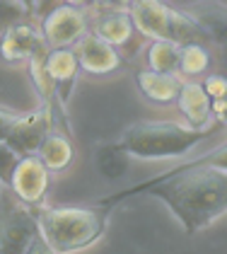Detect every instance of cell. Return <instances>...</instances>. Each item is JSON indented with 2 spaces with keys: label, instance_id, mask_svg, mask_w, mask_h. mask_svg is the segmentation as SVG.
Returning <instances> with one entry per match:
<instances>
[{
  "label": "cell",
  "instance_id": "cell-1",
  "mask_svg": "<svg viewBox=\"0 0 227 254\" xmlns=\"http://www.w3.org/2000/svg\"><path fill=\"white\" fill-rule=\"evenodd\" d=\"M135 194H150L162 198L171 208L189 235L208 228L213 220L225 215L227 208V175H225V145L203 155L193 162H186L167 175L152 177L148 182L118 191L104 201L102 206H109Z\"/></svg>",
  "mask_w": 227,
  "mask_h": 254
},
{
  "label": "cell",
  "instance_id": "cell-11",
  "mask_svg": "<svg viewBox=\"0 0 227 254\" xmlns=\"http://www.w3.org/2000/svg\"><path fill=\"white\" fill-rule=\"evenodd\" d=\"M46 73L54 82V90H56V97L60 104H65L70 95H73V87H75V80L80 75V65L77 59L73 54V49H56V51H49L46 54Z\"/></svg>",
  "mask_w": 227,
  "mask_h": 254
},
{
  "label": "cell",
  "instance_id": "cell-22",
  "mask_svg": "<svg viewBox=\"0 0 227 254\" xmlns=\"http://www.w3.org/2000/svg\"><path fill=\"white\" fill-rule=\"evenodd\" d=\"M19 114H15V112H10V109H2L0 107V140H5V136L10 133V128L17 124Z\"/></svg>",
  "mask_w": 227,
  "mask_h": 254
},
{
  "label": "cell",
  "instance_id": "cell-24",
  "mask_svg": "<svg viewBox=\"0 0 227 254\" xmlns=\"http://www.w3.org/2000/svg\"><path fill=\"white\" fill-rule=\"evenodd\" d=\"M210 114L220 119V124L225 121V99H218V102H210Z\"/></svg>",
  "mask_w": 227,
  "mask_h": 254
},
{
  "label": "cell",
  "instance_id": "cell-7",
  "mask_svg": "<svg viewBox=\"0 0 227 254\" xmlns=\"http://www.w3.org/2000/svg\"><path fill=\"white\" fill-rule=\"evenodd\" d=\"M92 34L104 44H109L116 49V54H126L133 56L138 44H140V34L133 27V20L126 7L118 5H102V15H95L92 22Z\"/></svg>",
  "mask_w": 227,
  "mask_h": 254
},
{
  "label": "cell",
  "instance_id": "cell-25",
  "mask_svg": "<svg viewBox=\"0 0 227 254\" xmlns=\"http://www.w3.org/2000/svg\"><path fill=\"white\" fill-rule=\"evenodd\" d=\"M0 189H2V187H0Z\"/></svg>",
  "mask_w": 227,
  "mask_h": 254
},
{
  "label": "cell",
  "instance_id": "cell-13",
  "mask_svg": "<svg viewBox=\"0 0 227 254\" xmlns=\"http://www.w3.org/2000/svg\"><path fill=\"white\" fill-rule=\"evenodd\" d=\"M176 102H179L181 114L189 121V128L203 131L210 119V99L206 97L201 82H181Z\"/></svg>",
  "mask_w": 227,
  "mask_h": 254
},
{
  "label": "cell",
  "instance_id": "cell-14",
  "mask_svg": "<svg viewBox=\"0 0 227 254\" xmlns=\"http://www.w3.org/2000/svg\"><path fill=\"white\" fill-rule=\"evenodd\" d=\"M135 82L143 92V97L155 102V104H171L176 102L181 80L179 75H165V73H152V70H138Z\"/></svg>",
  "mask_w": 227,
  "mask_h": 254
},
{
  "label": "cell",
  "instance_id": "cell-5",
  "mask_svg": "<svg viewBox=\"0 0 227 254\" xmlns=\"http://www.w3.org/2000/svg\"><path fill=\"white\" fill-rule=\"evenodd\" d=\"M39 223L34 208L24 206L10 189H0V254H24L29 250Z\"/></svg>",
  "mask_w": 227,
  "mask_h": 254
},
{
  "label": "cell",
  "instance_id": "cell-15",
  "mask_svg": "<svg viewBox=\"0 0 227 254\" xmlns=\"http://www.w3.org/2000/svg\"><path fill=\"white\" fill-rule=\"evenodd\" d=\"M37 157L44 162V167L49 172H60L73 162V143L70 136H63L56 131H49V136L44 138Z\"/></svg>",
  "mask_w": 227,
  "mask_h": 254
},
{
  "label": "cell",
  "instance_id": "cell-6",
  "mask_svg": "<svg viewBox=\"0 0 227 254\" xmlns=\"http://www.w3.org/2000/svg\"><path fill=\"white\" fill-rule=\"evenodd\" d=\"M49 12L41 20V39L49 51L56 49H73L90 29V20L82 5L77 2H54L46 5Z\"/></svg>",
  "mask_w": 227,
  "mask_h": 254
},
{
  "label": "cell",
  "instance_id": "cell-12",
  "mask_svg": "<svg viewBox=\"0 0 227 254\" xmlns=\"http://www.w3.org/2000/svg\"><path fill=\"white\" fill-rule=\"evenodd\" d=\"M39 41H41V34H39V29L32 22L17 24V27L7 29L5 34H0V59L5 63L29 61V56L34 54Z\"/></svg>",
  "mask_w": 227,
  "mask_h": 254
},
{
  "label": "cell",
  "instance_id": "cell-10",
  "mask_svg": "<svg viewBox=\"0 0 227 254\" xmlns=\"http://www.w3.org/2000/svg\"><path fill=\"white\" fill-rule=\"evenodd\" d=\"M73 54H75L80 70L92 73V75H107L121 65V56L116 54V49H112L102 39H97L95 34H85L75 44Z\"/></svg>",
  "mask_w": 227,
  "mask_h": 254
},
{
  "label": "cell",
  "instance_id": "cell-2",
  "mask_svg": "<svg viewBox=\"0 0 227 254\" xmlns=\"http://www.w3.org/2000/svg\"><path fill=\"white\" fill-rule=\"evenodd\" d=\"M109 206H65V208H46L37 206L34 215L39 233L49 242L56 254H73L97 242L109 223Z\"/></svg>",
  "mask_w": 227,
  "mask_h": 254
},
{
  "label": "cell",
  "instance_id": "cell-3",
  "mask_svg": "<svg viewBox=\"0 0 227 254\" xmlns=\"http://www.w3.org/2000/svg\"><path fill=\"white\" fill-rule=\"evenodd\" d=\"M215 131L218 128L193 131L189 126H181L174 121H138L123 133L118 143L128 155L162 160V157L186 155L193 145L210 138Z\"/></svg>",
  "mask_w": 227,
  "mask_h": 254
},
{
  "label": "cell",
  "instance_id": "cell-9",
  "mask_svg": "<svg viewBox=\"0 0 227 254\" xmlns=\"http://www.w3.org/2000/svg\"><path fill=\"white\" fill-rule=\"evenodd\" d=\"M49 131H51V119L39 107L32 114L19 117L17 124L10 128V133L5 136L2 143H5L12 153H17L19 157L37 155L41 143H44V138L49 136Z\"/></svg>",
  "mask_w": 227,
  "mask_h": 254
},
{
  "label": "cell",
  "instance_id": "cell-20",
  "mask_svg": "<svg viewBox=\"0 0 227 254\" xmlns=\"http://www.w3.org/2000/svg\"><path fill=\"white\" fill-rule=\"evenodd\" d=\"M17 162H19V155L12 153V150L0 140V187H7V184H10V177L15 172Z\"/></svg>",
  "mask_w": 227,
  "mask_h": 254
},
{
  "label": "cell",
  "instance_id": "cell-8",
  "mask_svg": "<svg viewBox=\"0 0 227 254\" xmlns=\"http://www.w3.org/2000/svg\"><path fill=\"white\" fill-rule=\"evenodd\" d=\"M5 189H10L24 206L37 208L49 191V170L37 155L19 157L17 167L10 177V184Z\"/></svg>",
  "mask_w": 227,
  "mask_h": 254
},
{
  "label": "cell",
  "instance_id": "cell-23",
  "mask_svg": "<svg viewBox=\"0 0 227 254\" xmlns=\"http://www.w3.org/2000/svg\"><path fill=\"white\" fill-rule=\"evenodd\" d=\"M24 254H56L51 247H49V242L44 240V235L37 233L34 235V240H32V245H29V250Z\"/></svg>",
  "mask_w": 227,
  "mask_h": 254
},
{
  "label": "cell",
  "instance_id": "cell-16",
  "mask_svg": "<svg viewBox=\"0 0 227 254\" xmlns=\"http://www.w3.org/2000/svg\"><path fill=\"white\" fill-rule=\"evenodd\" d=\"M145 61H148V70L152 73L176 75L179 73V46L170 41H150V46L145 49Z\"/></svg>",
  "mask_w": 227,
  "mask_h": 254
},
{
  "label": "cell",
  "instance_id": "cell-4",
  "mask_svg": "<svg viewBox=\"0 0 227 254\" xmlns=\"http://www.w3.org/2000/svg\"><path fill=\"white\" fill-rule=\"evenodd\" d=\"M128 15L133 20V27L140 37H150L152 41H170L176 46L186 44H203L210 39L203 22L191 17L189 12L174 10L167 2L155 0H135L126 5Z\"/></svg>",
  "mask_w": 227,
  "mask_h": 254
},
{
  "label": "cell",
  "instance_id": "cell-18",
  "mask_svg": "<svg viewBox=\"0 0 227 254\" xmlns=\"http://www.w3.org/2000/svg\"><path fill=\"white\" fill-rule=\"evenodd\" d=\"M210 68V54L203 44L179 46V75H201Z\"/></svg>",
  "mask_w": 227,
  "mask_h": 254
},
{
  "label": "cell",
  "instance_id": "cell-17",
  "mask_svg": "<svg viewBox=\"0 0 227 254\" xmlns=\"http://www.w3.org/2000/svg\"><path fill=\"white\" fill-rule=\"evenodd\" d=\"M97 170L107 179H118L128 170V153L121 143H104L97 148Z\"/></svg>",
  "mask_w": 227,
  "mask_h": 254
},
{
  "label": "cell",
  "instance_id": "cell-19",
  "mask_svg": "<svg viewBox=\"0 0 227 254\" xmlns=\"http://www.w3.org/2000/svg\"><path fill=\"white\" fill-rule=\"evenodd\" d=\"M32 17V2L24 0H0V34H5L7 29L27 24Z\"/></svg>",
  "mask_w": 227,
  "mask_h": 254
},
{
  "label": "cell",
  "instance_id": "cell-21",
  "mask_svg": "<svg viewBox=\"0 0 227 254\" xmlns=\"http://www.w3.org/2000/svg\"><path fill=\"white\" fill-rule=\"evenodd\" d=\"M203 92L210 102H218V99H225L227 95V80L225 75H208V78L201 82Z\"/></svg>",
  "mask_w": 227,
  "mask_h": 254
}]
</instances>
